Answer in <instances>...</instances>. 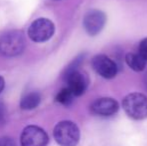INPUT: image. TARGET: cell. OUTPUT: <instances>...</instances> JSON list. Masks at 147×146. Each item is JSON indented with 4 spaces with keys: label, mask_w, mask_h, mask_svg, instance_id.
<instances>
[{
    "label": "cell",
    "mask_w": 147,
    "mask_h": 146,
    "mask_svg": "<svg viewBox=\"0 0 147 146\" xmlns=\"http://www.w3.org/2000/svg\"><path fill=\"white\" fill-rule=\"evenodd\" d=\"M6 120V107L2 101H0V127L5 123Z\"/></svg>",
    "instance_id": "obj_14"
},
{
    "label": "cell",
    "mask_w": 147,
    "mask_h": 146,
    "mask_svg": "<svg viewBox=\"0 0 147 146\" xmlns=\"http://www.w3.org/2000/svg\"><path fill=\"white\" fill-rule=\"evenodd\" d=\"M74 98H75V96L73 95V93H72L71 91H70L69 88L65 87L62 90H60L58 93H57L56 101L58 102V103L62 104V105L68 106L72 103Z\"/></svg>",
    "instance_id": "obj_12"
},
{
    "label": "cell",
    "mask_w": 147,
    "mask_h": 146,
    "mask_svg": "<svg viewBox=\"0 0 147 146\" xmlns=\"http://www.w3.org/2000/svg\"><path fill=\"white\" fill-rule=\"evenodd\" d=\"M0 146H16L15 142L9 137H1L0 138Z\"/></svg>",
    "instance_id": "obj_15"
},
{
    "label": "cell",
    "mask_w": 147,
    "mask_h": 146,
    "mask_svg": "<svg viewBox=\"0 0 147 146\" xmlns=\"http://www.w3.org/2000/svg\"><path fill=\"white\" fill-rule=\"evenodd\" d=\"M4 85H5V81H4L3 77L0 76V93H1L2 90L4 89Z\"/></svg>",
    "instance_id": "obj_16"
},
{
    "label": "cell",
    "mask_w": 147,
    "mask_h": 146,
    "mask_svg": "<svg viewBox=\"0 0 147 146\" xmlns=\"http://www.w3.org/2000/svg\"><path fill=\"white\" fill-rule=\"evenodd\" d=\"M119 109V103L110 97H101L94 100L90 105V111L98 116H112Z\"/></svg>",
    "instance_id": "obj_9"
},
{
    "label": "cell",
    "mask_w": 147,
    "mask_h": 146,
    "mask_svg": "<svg viewBox=\"0 0 147 146\" xmlns=\"http://www.w3.org/2000/svg\"><path fill=\"white\" fill-rule=\"evenodd\" d=\"M125 113L134 120L147 118V96L139 92H132L126 95L122 101Z\"/></svg>",
    "instance_id": "obj_2"
},
{
    "label": "cell",
    "mask_w": 147,
    "mask_h": 146,
    "mask_svg": "<svg viewBox=\"0 0 147 146\" xmlns=\"http://www.w3.org/2000/svg\"><path fill=\"white\" fill-rule=\"evenodd\" d=\"M92 68L105 79H112L118 72V66L114 60L104 54L95 55L91 60Z\"/></svg>",
    "instance_id": "obj_6"
},
{
    "label": "cell",
    "mask_w": 147,
    "mask_h": 146,
    "mask_svg": "<svg viewBox=\"0 0 147 146\" xmlns=\"http://www.w3.org/2000/svg\"><path fill=\"white\" fill-rule=\"evenodd\" d=\"M41 97L37 92H30L22 97L20 101V107L24 110H31L36 108L40 104Z\"/></svg>",
    "instance_id": "obj_11"
},
{
    "label": "cell",
    "mask_w": 147,
    "mask_h": 146,
    "mask_svg": "<svg viewBox=\"0 0 147 146\" xmlns=\"http://www.w3.org/2000/svg\"><path fill=\"white\" fill-rule=\"evenodd\" d=\"M53 135L56 142L61 146H76L80 139L78 126L72 121L64 120L54 127Z\"/></svg>",
    "instance_id": "obj_4"
},
{
    "label": "cell",
    "mask_w": 147,
    "mask_h": 146,
    "mask_svg": "<svg viewBox=\"0 0 147 146\" xmlns=\"http://www.w3.org/2000/svg\"><path fill=\"white\" fill-rule=\"evenodd\" d=\"M55 26L47 18H39L32 22L28 28V36L34 42H45L53 36Z\"/></svg>",
    "instance_id": "obj_5"
},
{
    "label": "cell",
    "mask_w": 147,
    "mask_h": 146,
    "mask_svg": "<svg viewBox=\"0 0 147 146\" xmlns=\"http://www.w3.org/2000/svg\"><path fill=\"white\" fill-rule=\"evenodd\" d=\"M144 82H145V85H146V87H147V73H146L145 77H144Z\"/></svg>",
    "instance_id": "obj_17"
},
{
    "label": "cell",
    "mask_w": 147,
    "mask_h": 146,
    "mask_svg": "<svg viewBox=\"0 0 147 146\" xmlns=\"http://www.w3.org/2000/svg\"><path fill=\"white\" fill-rule=\"evenodd\" d=\"M138 53L147 61V37L140 41L138 46Z\"/></svg>",
    "instance_id": "obj_13"
},
{
    "label": "cell",
    "mask_w": 147,
    "mask_h": 146,
    "mask_svg": "<svg viewBox=\"0 0 147 146\" xmlns=\"http://www.w3.org/2000/svg\"><path fill=\"white\" fill-rule=\"evenodd\" d=\"M83 55L78 56L72 63L68 65L66 70L64 71V80L75 97L81 96L86 91L89 85V77L87 73L80 69L82 61H83Z\"/></svg>",
    "instance_id": "obj_1"
},
{
    "label": "cell",
    "mask_w": 147,
    "mask_h": 146,
    "mask_svg": "<svg viewBox=\"0 0 147 146\" xmlns=\"http://www.w3.org/2000/svg\"><path fill=\"white\" fill-rule=\"evenodd\" d=\"M125 62L135 72H141L145 69L147 61L139 53L130 52L125 55Z\"/></svg>",
    "instance_id": "obj_10"
},
{
    "label": "cell",
    "mask_w": 147,
    "mask_h": 146,
    "mask_svg": "<svg viewBox=\"0 0 147 146\" xmlns=\"http://www.w3.org/2000/svg\"><path fill=\"white\" fill-rule=\"evenodd\" d=\"M25 45L23 33L18 30L8 31L0 37V53L4 56H18L23 52Z\"/></svg>",
    "instance_id": "obj_3"
},
{
    "label": "cell",
    "mask_w": 147,
    "mask_h": 146,
    "mask_svg": "<svg viewBox=\"0 0 147 146\" xmlns=\"http://www.w3.org/2000/svg\"><path fill=\"white\" fill-rule=\"evenodd\" d=\"M106 24V15L103 11L92 9L85 14L83 18V27L90 36L99 34Z\"/></svg>",
    "instance_id": "obj_7"
},
{
    "label": "cell",
    "mask_w": 147,
    "mask_h": 146,
    "mask_svg": "<svg viewBox=\"0 0 147 146\" xmlns=\"http://www.w3.org/2000/svg\"><path fill=\"white\" fill-rule=\"evenodd\" d=\"M48 140L47 133L42 128L35 125L25 127L20 137L22 146H46Z\"/></svg>",
    "instance_id": "obj_8"
}]
</instances>
